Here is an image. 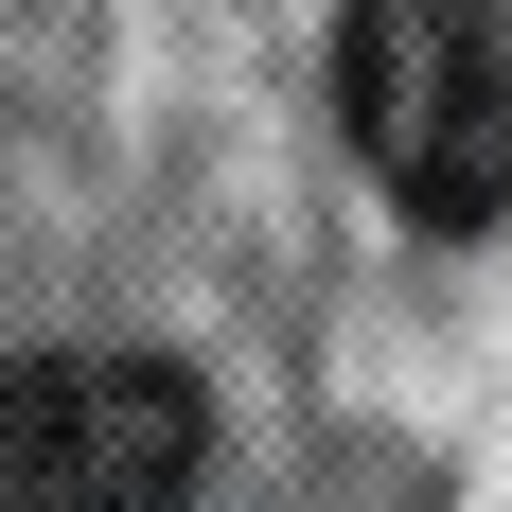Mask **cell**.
I'll return each mask as SVG.
<instances>
[{"label": "cell", "mask_w": 512, "mask_h": 512, "mask_svg": "<svg viewBox=\"0 0 512 512\" xmlns=\"http://www.w3.org/2000/svg\"><path fill=\"white\" fill-rule=\"evenodd\" d=\"M212 460V389L124 336H53L0 371V512H177Z\"/></svg>", "instance_id": "7a4b0ae2"}, {"label": "cell", "mask_w": 512, "mask_h": 512, "mask_svg": "<svg viewBox=\"0 0 512 512\" xmlns=\"http://www.w3.org/2000/svg\"><path fill=\"white\" fill-rule=\"evenodd\" d=\"M336 106L407 212H442V230L512 212V0H354Z\"/></svg>", "instance_id": "6da1fadb"}]
</instances>
